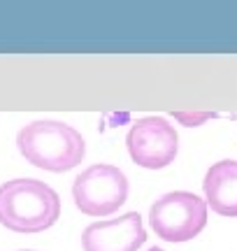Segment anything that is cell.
I'll use <instances>...</instances> for the list:
<instances>
[{
	"label": "cell",
	"instance_id": "cell-3",
	"mask_svg": "<svg viewBox=\"0 0 237 251\" xmlns=\"http://www.w3.org/2000/svg\"><path fill=\"white\" fill-rule=\"evenodd\" d=\"M149 224L165 242H189L207 226V202L191 191L165 193L149 207Z\"/></svg>",
	"mask_w": 237,
	"mask_h": 251
},
{
	"label": "cell",
	"instance_id": "cell-6",
	"mask_svg": "<svg viewBox=\"0 0 237 251\" xmlns=\"http://www.w3.org/2000/svg\"><path fill=\"white\" fill-rule=\"evenodd\" d=\"M144 240L146 230L137 212L95 221L82 233L84 251H137Z\"/></svg>",
	"mask_w": 237,
	"mask_h": 251
},
{
	"label": "cell",
	"instance_id": "cell-5",
	"mask_svg": "<svg viewBox=\"0 0 237 251\" xmlns=\"http://www.w3.org/2000/svg\"><path fill=\"white\" fill-rule=\"evenodd\" d=\"M126 147L133 163L146 170H163L177 158L179 135L163 117L137 119L126 135Z\"/></svg>",
	"mask_w": 237,
	"mask_h": 251
},
{
	"label": "cell",
	"instance_id": "cell-10",
	"mask_svg": "<svg viewBox=\"0 0 237 251\" xmlns=\"http://www.w3.org/2000/svg\"><path fill=\"white\" fill-rule=\"evenodd\" d=\"M19 251H33V249H19Z\"/></svg>",
	"mask_w": 237,
	"mask_h": 251
},
{
	"label": "cell",
	"instance_id": "cell-9",
	"mask_svg": "<svg viewBox=\"0 0 237 251\" xmlns=\"http://www.w3.org/2000/svg\"><path fill=\"white\" fill-rule=\"evenodd\" d=\"M149 251H163V249H158V247H154V249H149Z\"/></svg>",
	"mask_w": 237,
	"mask_h": 251
},
{
	"label": "cell",
	"instance_id": "cell-7",
	"mask_svg": "<svg viewBox=\"0 0 237 251\" xmlns=\"http://www.w3.org/2000/svg\"><path fill=\"white\" fill-rule=\"evenodd\" d=\"M205 202L221 216H237V161L214 163L202 181Z\"/></svg>",
	"mask_w": 237,
	"mask_h": 251
},
{
	"label": "cell",
	"instance_id": "cell-4",
	"mask_svg": "<svg viewBox=\"0 0 237 251\" xmlns=\"http://www.w3.org/2000/svg\"><path fill=\"white\" fill-rule=\"evenodd\" d=\"M128 177L110 163H95L77 175L72 184V200L86 216H110L128 200Z\"/></svg>",
	"mask_w": 237,
	"mask_h": 251
},
{
	"label": "cell",
	"instance_id": "cell-2",
	"mask_svg": "<svg viewBox=\"0 0 237 251\" xmlns=\"http://www.w3.org/2000/svg\"><path fill=\"white\" fill-rule=\"evenodd\" d=\"M61 198L40 179H9L0 186V226L14 233H42L58 221Z\"/></svg>",
	"mask_w": 237,
	"mask_h": 251
},
{
	"label": "cell",
	"instance_id": "cell-1",
	"mask_svg": "<svg viewBox=\"0 0 237 251\" xmlns=\"http://www.w3.org/2000/svg\"><path fill=\"white\" fill-rule=\"evenodd\" d=\"M17 149L30 165L47 172H68L86 156V142L79 130L63 121H33L17 133Z\"/></svg>",
	"mask_w": 237,
	"mask_h": 251
},
{
	"label": "cell",
	"instance_id": "cell-8",
	"mask_svg": "<svg viewBox=\"0 0 237 251\" xmlns=\"http://www.w3.org/2000/svg\"><path fill=\"white\" fill-rule=\"evenodd\" d=\"M174 119L182 121L184 126H200L205 124L207 119H212L210 112H200V114H186V112H174Z\"/></svg>",
	"mask_w": 237,
	"mask_h": 251
}]
</instances>
